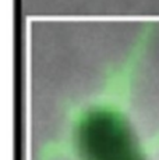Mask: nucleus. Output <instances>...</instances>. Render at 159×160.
<instances>
[{"instance_id": "f257e3e1", "label": "nucleus", "mask_w": 159, "mask_h": 160, "mask_svg": "<svg viewBox=\"0 0 159 160\" xmlns=\"http://www.w3.org/2000/svg\"><path fill=\"white\" fill-rule=\"evenodd\" d=\"M75 143L82 160H145L127 121L113 110H90L78 122Z\"/></svg>"}]
</instances>
